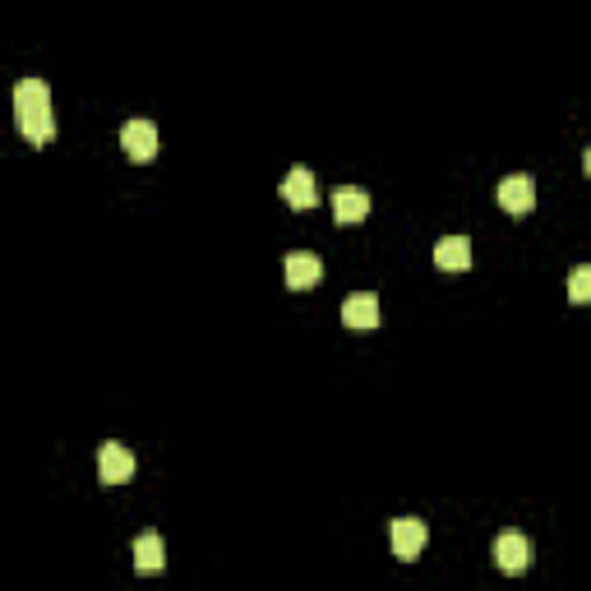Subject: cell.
Returning <instances> with one entry per match:
<instances>
[{
	"label": "cell",
	"instance_id": "5b68a950",
	"mask_svg": "<svg viewBox=\"0 0 591 591\" xmlns=\"http://www.w3.org/2000/svg\"><path fill=\"white\" fill-rule=\"evenodd\" d=\"M499 204L508 208V213H531L536 208V181H531L527 171H518V176H504L499 181Z\"/></svg>",
	"mask_w": 591,
	"mask_h": 591
},
{
	"label": "cell",
	"instance_id": "4fadbf2b",
	"mask_svg": "<svg viewBox=\"0 0 591 591\" xmlns=\"http://www.w3.org/2000/svg\"><path fill=\"white\" fill-rule=\"evenodd\" d=\"M568 301L573 305H587L591 301V268H573V278H568Z\"/></svg>",
	"mask_w": 591,
	"mask_h": 591
},
{
	"label": "cell",
	"instance_id": "52a82bcc",
	"mask_svg": "<svg viewBox=\"0 0 591 591\" xmlns=\"http://www.w3.org/2000/svg\"><path fill=\"white\" fill-rule=\"evenodd\" d=\"M342 324L347 328H379V296L374 291H351L347 301H342Z\"/></svg>",
	"mask_w": 591,
	"mask_h": 591
},
{
	"label": "cell",
	"instance_id": "3957f363",
	"mask_svg": "<svg viewBox=\"0 0 591 591\" xmlns=\"http://www.w3.org/2000/svg\"><path fill=\"white\" fill-rule=\"evenodd\" d=\"M134 467H139V462H134V453L125 444H102L97 448V471H102V481L107 485H125L134 476Z\"/></svg>",
	"mask_w": 591,
	"mask_h": 591
},
{
	"label": "cell",
	"instance_id": "30bf717a",
	"mask_svg": "<svg viewBox=\"0 0 591 591\" xmlns=\"http://www.w3.org/2000/svg\"><path fill=\"white\" fill-rule=\"evenodd\" d=\"M365 213H370V194H365V190H356V185H342V190L333 194V218H338L342 227L361 222Z\"/></svg>",
	"mask_w": 591,
	"mask_h": 591
},
{
	"label": "cell",
	"instance_id": "8fae6325",
	"mask_svg": "<svg viewBox=\"0 0 591 591\" xmlns=\"http://www.w3.org/2000/svg\"><path fill=\"white\" fill-rule=\"evenodd\" d=\"M162 564H167L162 536H157V531H139V536H134V568H139V573H157Z\"/></svg>",
	"mask_w": 591,
	"mask_h": 591
},
{
	"label": "cell",
	"instance_id": "8992f818",
	"mask_svg": "<svg viewBox=\"0 0 591 591\" xmlns=\"http://www.w3.org/2000/svg\"><path fill=\"white\" fill-rule=\"evenodd\" d=\"M121 148L134 157V162H153L157 157V125L153 121H125Z\"/></svg>",
	"mask_w": 591,
	"mask_h": 591
},
{
	"label": "cell",
	"instance_id": "7a4b0ae2",
	"mask_svg": "<svg viewBox=\"0 0 591 591\" xmlns=\"http://www.w3.org/2000/svg\"><path fill=\"white\" fill-rule=\"evenodd\" d=\"M393 555L402 559V564H411V559H421L425 541H430V531H425L421 518H393Z\"/></svg>",
	"mask_w": 591,
	"mask_h": 591
},
{
	"label": "cell",
	"instance_id": "277c9868",
	"mask_svg": "<svg viewBox=\"0 0 591 591\" xmlns=\"http://www.w3.org/2000/svg\"><path fill=\"white\" fill-rule=\"evenodd\" d=\"M495 564L504 568V573H527L531 568V541L522 536V531H504L495 541Z\"/></svg>",
	"mask_w": 591,
	"mask_h": 591
},
{
	"label": "cell",
	"instance_id": "9c48e42d",
	"mask_svg": "<svg viewBox=\"0 0 591 591\" xmlns=\"http://www.w3.org/2000/svg\"><path fill=\"white\" fill-rule=\"evenodd\" d=\"M319 278H324V264H319V254H310V250H291V254H287V287H291V291L314 287Z\"/></svg>",
	"mask_w": 591,
	"mask_h": 591
},
{
	"label": "cell",
	"instance_id": "6da1fadb",
	"mask_svg": "<svg viewBox=\"0 0 591 591\" xmlns=\"http://www.w3.org/2000/svg\"><path fill=\"white\" fill-rule=\"evenodd\" d=\"M14 121H19V130H24L28 144H37V148L56 139V116H51V88H47V79L28 74V79H19V84H14Z\"/></svg>",
	"mask_w": 591,
	"mask_h": 591
},
{
	"label": "cell",
	"instance_id": "7c38bea8",
	"mask_svg": "<svg viewBox=\"0 0 591 591\" xmlns=\"http://www.w3.org/2000/svg\"><path fill=\"white\" fill-rule=\"evenodd\" d=\"M435 264L448 268V273H462V268L471 264V241L467 236H444V241L435 245Z\"/></svg>",
	"mask_w": 591,
	"mask_h": 591
},
{
	"label": "cell",
	"instance_id": "ba28073f",
	"mask_svg": "<svg viewBox=\"0 0 591 591\" xmlns=\"http://www.w3.org/2000/svg\"><path fill=\"white\" fill-rule=\"evenodd\" d=\"M282 199H287L291 208H314V204H319V190H314V171H310V167H291L287 176H282Z\"/></svg>",
	"mask_w": 591,
	"mask_h": 591
}]
</instances>
